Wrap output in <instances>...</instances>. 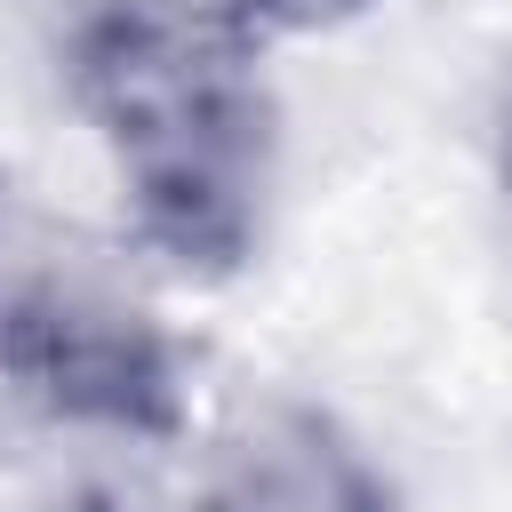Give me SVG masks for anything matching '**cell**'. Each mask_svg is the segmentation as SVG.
Listing matches in <instances>:
<instances>
[{
    "instance_id": "obj_5",
    "label": "cell",
    "mask_w": 512,
    "mask_h": 512,
    "mask_svg": "<svg viewBox=\"0 0 512 512\" xmlns=\"http://www.w3.org/2000/svg\"><path fill=\"white\" fill-rule=\"evenodd\" d=\"M504 176H512V112H504Z\"/></svg>"
},
{
    "instance_id": "obj_3",
    "label": "cell",
    "mask_w": 512,
    "mask_h": 512,
    "mask_svg": "<svg viewBox=\"0 0 512 512\" xmlns=\"http://www.w3.org/2000/svg\"><path fill=\"white\" fill-rule=\"evenodd\" d=\"M192 512H400L376 456L304 400L240 408L200 464Z\"/></svg>"
},
{
    "instance_id": "obj_4",
    "label": "cell",
    "mask_w": 512,
    "mask_h": 512,
    "mask_svg": "<svg viewBox=\"0 0 512 512\" xmlns=\"http://www.w3.org/2000/svg\"><path fill=\"white\" fill-rule=\"evenodd\" d=\"M248 32H328V24H352L360 8L376 0H224Z\"/></svg>"
},
{
    "instance_id": "obj_2",
    "label": "cell",
    "mask_w": 512,
    "mask_h": 512,
    "mask_svg": "<svg viewBox=\"0 0 512 512\" xmlns=\"http://www.w3.org/2000/svg\"><path fill=\"white\" fill-rule=\"evenodd\" d=\"M0 384L64 424L168 432L176 344L128 280L32 200L0 192Z\"/></svg>"
},
{
    "instance_id": "obj_1",
    "label": "cell",
    "mask_w": 512,
    "mask_h": 512,
    "mask_svg": "<svg viewBox=\"0 0 512 512\" xmlns=\"http://www.w3.org/2000/svg\"><path fill=\"white\" fill-rule=\"evenodd\" d=\"M64 96L96 128L152 256L216 280L256 248L280 112L264 32L224 0H80Z\"/></svg>"
}]
</instances>
